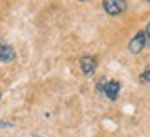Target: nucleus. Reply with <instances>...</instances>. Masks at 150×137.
I'll list each match as a JSON object with an SVG mask.
<instances>
[{"instance_id":"nucleus-4","label":"nucleus","mask_w":150,"mask_h":137,"mask_svg":"<svg viewBox=\"0 0 150 137\" xmlns=\"http://www.w3.org/2000/svg\"><path fill=\"white\" fill-rule=\"evenodd\" d=\"M96 67H98V62L93 56H83L80 59V69L85 75H91L96 70Z\"/></svg>"},{"instance_id":"nucleus-7","label":"nucleus","mask_w":150,"mask_h":137,"mask_svg":"<svg viewBox=\"0 0 150 137\" xmlns=\"http://www.w3.org/2000/svg\"><path fill=\"white\" fill-rule=\"evenodd\" d=\"M106 78H100V82H98V87H96V90L100 93H103V90H105V85H106Z\"/></svg>"},{"instance_id":"nucleus-1","label":"nucleus","mask_w":150,"mask_h":137,"mask_svg":"<svg viewBox=\"0 0 150 137\" xmlns=\"http://www.w3.org/2000/svg\"><path fill=\"white\" fill-rule=\"evenodd\" d=\"M147 34L145 31H139V33H135V36L129 41V51L132 54H139L140 51H144V48L147 46Z\"/></svg>"},{"instance_id":"nucleus-5","label":"nucleus","mask_w":150,"mask_h":137,"mask_svg":"<svg viewBox=\"0 0 150 137\" xmlns=\"http://www.w3.org/2000/svg\"><path fill=\"white\" fill-rule=\"evenodd\" d=\"M121 92V83L117 80H108L105 85V90H103V93H105L106 97L109 98L111 101H114L117 98V95H119Z\"/></svg>"},{"instance_id":"nucleus-3","label":"nucleus","mask_w":150,"mask_h":137,"mask_svg":"<svg viewBox=\"0 0 150 137\" xmlns=\"http://www.w3.org/2000/svg\"><path fill=\"white\" fill-rule=\"evenodd\" d=\"M16 59V52L8 43L0 39V62H13Z\"/></svg>"},{"instance_id":"nucleus-6","label":"nucleus","mask_w":150,"mask_h":137,"mask_svg":"<svg viewBox=\"0 0 150 137\" xmlns=\"http://www.w3.org/2000/svg\"><path fill=\"white\" fill-rule=\"evenodd\" d=\"M139 78H140V82H142V83H150V67H147L145 70L140 74Z\"/></svg>"},{"instance_id":"nucleus-9","label":"nucleus","mask_w":150,"mask_h":137,"mask_svg":"<svg viewBox=\"0 0 150 137\" xmlns=\"http://www.w3.org/2000/svg\"><path fill=\"white\" fill-rule=\"evenodd\" d=\"M147 2H150V0H147Z\"/></svg>"},{"instance_id":"nucleus-2","label":"nucleus","mask_w":150,"mask_h":137,"mask_svg":"<svg viewBox=\"0 0 150 137\" xmlns=\"http://www.w3.org/2000/svg\"><path fill=\"white\" fill-rule=\"evenodd\" d=\"M126 0H103V8L108 15H119L126 10Z\"/></svg>"},{"instance_id":"nucleus-8","label":"nucleus","mask_w":150,"mask_h":137,"mask_svg":"<svg viewBox=\"0 0 150 137\" xmlns=\"http://www.w3.org/2000/svg\"><path fill=\"white\" fill-rule=\"evenodd\" d=\"M145 34H147V38H150V21L147 23V28H145Z\"/></svg>"}]
</instances>
